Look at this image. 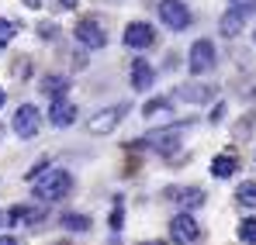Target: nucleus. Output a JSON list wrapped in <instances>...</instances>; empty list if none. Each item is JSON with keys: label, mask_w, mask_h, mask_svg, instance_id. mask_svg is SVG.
<instances>
[{"label": "nucleus", "mask_w": 256, "mask_h": 245, "mask_svg": "<svg viewBox=\"0 0 256 245\" xmlns=\"http://www.w3.org/2000/svg\"><path fill=\"white\" fill-rule=\"evenodd\" d=\"M14 35H18V24L7 21V17H0V48H7L14 41Z\"/></svg>", "instance_id": "nucleus-20"}, {"label": "nucleus", "mask_w": 256, "mask_h": 245, "mask_svg": "<svg viewBox=\"0 0 256 245\" xmlns=\"http://www.w3.org/2000/svg\"><path fill=\"white\" fill-rule=\"evenodd\" d=\"M236 169H239L236 156H214V159H212V176H214V180H228Z\"/></svg>", "instance_id": "nucleus-15"}, {"label": "nucleus", "mask_w": 256, "mask_h": 245, "mask_svg": "<svg viewBox=\"0 0 256 245\" xmlns=\"http://www.w3.org/2000/svg\"><path fill=\"white\" fill-rule=\"evenodd\" d=\"M214 62H218V55H214V45L208 38H198L194 45H190V52H187V69H190L194 76L212 73Z\"/></svg>", "instance_id": "nucleus-2"}, {"label": "nucleus", "mask_w": 256, "mask_h": 245, "mask_svg": "<svg viewBox=\"0 0 256 245\" xmlns=\"http://www.w3.org/2000/svg\"><path fill=\"white\" fill-rule=\"evenodd\" d=\"M228 7H232V10H239V14H253V10H256V0H228Z\"/></svg>", "instance_id": "nucleus-23"}, {"label": "nucleus", "mask_w": 256, "mask_h": 245, "mask_svg": "<svg viewBox=\"0 0 256 245\" xmlns=\"http://www.w3.org/2000/svg\"><path fill=\"white\" fill-rule=\"evenodd\" d=\"M76 3H80V0H59V7H62V10H73Z\"/></svg>", "instance_id": "nucleus-25"}, {"label": "nucleus", "mask_w": 256, "mask_h": 245, "mask_svg": "<svg viewBox=\"0 0 256 245\" xmlns=\"http://www.w3.org/2000/svg\"><path fill=\"white\" fill-rule=\"evenodd\" d=\"M187 131V124H173V128H160V131H149L146 135V145L149 149H170L180 142V135Z\"/></svg>", "instance_id": "nucleus-10"}, {"label": "nucleus", "mask_w": 256, "mask_h": 245, "mask_svg": "<svg viewBox=\"0 0 256 245\" xmlns=\"http://www.w3.org/2000/svg\"><path fill=\"white\" fill-rule=\"evenodd\" d=\"M122 221H125V211H122V204H118L114 211H111V228L118 232V228H122Z\"/></svg>", "instance_id": "nucleus-24"}, {"label": "nucleus", "mask_w": 256, "mask_h": 245, "mask_svg": "<svg viewBox=\"0 0 256 245\" xmlns=\"http://www.w3.org/2000/svg\"><path fill=\"white\" fill-rule=\"evenodd\" d=\"M0 245H18V239L14 235H0Z\"/></svg>", "instance_id": "nucleus-26"}, {"label": "nucleus", "mask_w": 256, "mask_h": 245, "mask_svg": "<svg viewBox=\"0 0 256 245\" xmlns=\"http://www.w3.org/2000/svg\"><path fill=\"white\" fill-rule=\"evenodd\" d=\"M170 239L176 245H190V242H198V239H201V225L194 221V214H190V211L173 214V221H170Z\"/></svg>", "instance_id": "nucleus-4"}, {"label": "nucleus", "mask_w": 256, "mask_h": 245, "mask_svg": "<svg viewBox=\"0 0 256 245\" xmlns=\"http://www.w3.org/2000/svg\"><path fill=\"white\" fill-rule=\"evenodd\" d=\"M212 86H198V83H190V86H180L176 90V97L180 100H187V104H204V100H212Z\"/></svg>", "instance_id": "nucleus-14"}, {"label": "nucleus", "mask_w": 256, "mask_h": 245, "mask_svg": "<svg viewBox=\"0 0 256 245\" xmlns=\"http://www.w3.org/2000/svg\"><path fill=\"white\" fill-rule=\"evenodd\" d=\"M122 38H125L128 48H135V52H146V48L156 41V28H152L149 21H132V24L125 28V35H122Z\"/></svg>", "instance_id": "nucleus-7"}, {"label": "nucleus", "mask_w": 256, "mask_h": 245, "mask_svg": "<svg viewBox=\"0 0 256 245\" xmlns=\"http://www.w3.org/2000/svg\"><path fill=\"white\" fill-rule=\"evenodd\" d=\"M239 239L250 242V245H256V218H246V221L239 225Z\"/></svg>", "instance_id": "nucleus-22"}, {"label": "nucleus", "mask_w": 256, "mask_h": 245, "mask_svg": "<svg viewBox=\"0 0 256 245\" xmlns=\"http://www.w3.org/2000/svg\"><path fill=\"white\" fill-rule=\"evenodd\" d=\"M236 201L242 207H256V180H246V183H239V190H236Z\"/></svg>", "instance_id": "nucleus-18"}, {"label": "nucleus", "mask_w": 256, "mask_h": 245, "mask_svg": "<svg viewBox=\"0 0 256 245\" xmlns=\"http://www.w3.org/2000/svg\"><path fill=\"white\" fill-rule=\"evenodd\" d=\"M152 83H156V69L149 66V59H132V86L149 90Z\"/></svg>", "instance_id": "nucleus-11"}, {"label": "nucleus", "mask_w": 256, "mask_h": 245, "mask_svg": "<svg viewBox=\"0 0 256 245\" xmlns=\"http://www.w3.org/2000/svg\"><path fill=\"white\" fill-rule=\"evenodd\" d=\"M166 111H170V100H166V97L146 100V107H142V114H166Z\"/></svg>", "instance_id": "nucleus-21"}, {"label": "nucleus", "mask_w": 256, "mask_h": 245, "mask_svg": "<svg viewBox=\"0 0 256 245\" xmlns=\"http://www.w3.org/2000/svg\"><path fill=\"white\" fill-rule=\"evenodd\" d=\"M32 187H35V197L42 201H62L70 190H73V176L59 166H48V169H38L35 176H28Z\"/></svg>", "instance_id": "nucleus-1"}, {"label": "nucleus", "mask_w": 256, "mask_h": 245, "mask_svg": "<svg viewBox=\"0 0 256 245\" xmlns=\"http://www.w3.org/2000/svg\"><path fill=\"white\" fill-rule=\"evenodd\" d=\"M125 111H128V104H108V107H100L97 114H90L86 128H90L94 135H108V131H114V128L122 124Z\"/></svg>", "instance_id": "nucleus-3"}, {"label": "nucleus", "mask_w": 256, "mask_h": 245, "mask_svg": "<svg viewBox=\"0 0 256 245\" xmlns=\"http://www.w3.org/2000/svg\"><path fill=\"white\" fill-rule=\"evenodd\" d=\"M76 41L86 45V48H104L108 45V35H104V28H100V21H94V17H86L76 24Z\"/></svg>", "instance_id": "nucleus-9"}, {"label": "nucleus", "mask_w": 256, "mask_h": 245, "mask_svg": "<svg viewBox=\"0 0 256 245\" xmlns=\"http://www.w3.org/2000/svg\"><path fill=\"white\" fill-rule=\"evenodd\" d=\"M160 21L170 31H187L190 28V10L184 0H160Z\"/></svg>", "instance_id": "nucleus-5"}, {"label": "nucleus", "mask_w": 256, "mask_h": 245, "mask_svg": "<svg viewBox=\"0 0 256 245\" xmlns=\"http://www.w3.org/2000/svg\"><path fill=\"white\" fill-rule=\"evenodd\" d=\"M59 221H62V228H66V232H86V228H90V218L76 214V211H66Z\"/></svg>", "instance_id": "nucleus-17"}, {"label": "nucleus", "mask_w": 256, "mask_h": 245, "mask_svg": "<svg viewBox=\"0 0 256 245\" xmlns=\"http://www.w3.org/2000/svg\"><path fill=\"white\" fill-rule=\"evenodd\" d=\"M24 3H28V7H42V0H24Z\"/></svg>", "instance_id": "nucleus-27"}, {"label": "nucleus", "mask_w": 256, "mask_h": 245, "mask_svg": "<svg viewBox=\"0 0 256 245\" xmlns=\"http://www.w3.org/2000/svg\"><path fill=\"white\" fill-rule=\"evenodd\" d=\"M242 24H246V14H239V10L228 7V10L222 14V21H218V31H222L225 38H236V35L242 31Z\"/></svg>", "instance_id": "nucleus-13"}, {"label": "nucleus", "mask_w": 256, "mask_h": 245, "mask_svg": "<svg viewBox=\"0 0 256 245\" xmlns=\"http://www.w3.org/2000/svg\"><path fill=\"white\" fill-rule=\"evenodd\" d=\"M14 135H21V138H35L38 135V128H42V111L35 107V104H21L18 111H14Z\"/></svg>", "instance_id": "nucleus-6"}, {"label": "nucleus", "mask_w": 256, "mask_h": 245, "mask_svg": "<svg viewBox=\"0 0 256 245\" xmlns=\"http://www.w3.org/2000/svg\"><path fill=\"white\" fill-rule=\"evenodd\" d=\"M45 218L42 207H10L7 211V225H38Z\"/></svg>", "instance_id": "nucleus-12"}, {"label": "nucleus", "mask_w": 256, "mask_h": 245, "mask_svg": "<svg viewBox=\"0 0 256 245\" xmlns=\"http://www.w3.org/2000/svg\"><path fill=\"white\" fill-rule=\"evenodd\" d=\"M4 100H7V93H4V86H0V107H4Z\"/></svg>", "instance_id": "nucleus-28"}, {"label": "nucleus", "mask_w": 256, "mask_h": 245, "mask_svg": "<svg viewBox=\"0 0 256 245\" xmlns=\"http://www.w3.org/2000/svg\"><path fill=\"white\" fill-rule=\"evenodd\" d=\"M173 197H176V204L184 207V211L204 204V190H194V187H187V190H173Z\"/></svg>", "instance_id": "nucleus-16"}, {"label": "nucleus", "mask_w": 256, "mask_h": 245, "mask_svg": "<svg viewBox=\"0 0 256 245\" xmlns=\"http://www.w3.org/2000/svg\"><path fill=\"white\" fill-rule=\"evenodd\" d=\"M48 124H52V128H70V124H76V104L66 100V97H52Z\"/></svg>", "instance_id": "nucleus-8"}, {"label": "nucleus", "mask_w": 256, "mask_h": 245, "mask_svg": "<svg viewBox=\"0 0 256 245\" xmlns=\"http://www.w3.org/2000/svg\"><path fill=\"white\" fill-rule=\"evenodd\" d=\"M0 225H7V214H4V211H0Z\"/></svg>", "instance_id": "nucleus-29"}, {"label": "nucleus", "mask_w": 256, "mask_h": 245, "mask_svg": "<svg viewBox=\"0 0 256 245\" xmlns=\"http://www.w3.org/2000/svg\"><path fill=\"white\" fill-rule=\"evenodd\" d=\"M66 76H45L42 80V90L48 93V97H66Z\"/></svg>", "instance_id": "nucleus-19"}]
</instances>
